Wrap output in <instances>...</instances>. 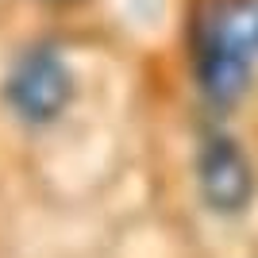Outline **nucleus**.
I'll return each mask as SVG.
<instances>
[{
  "instance_id": "nucleus-1",
  "label": "nucleus",
  "mask_w": 258,
  "mask_h": 258,
  "mask_svg": "<svg viewBox=\"0 0 258 258\" xmlns=\"http://www.w3.org/2000/svg\"><path fill=\"white\" fill-rule=\"evenodd\" d=\"M258 58V0H212L193 23L197 85L212 104H235Z\"/></svg>"
},
{
  "instance_id": "nucleus-2",
  "label": "nucleus",
  "mask_w": 258,
  "mask_h": 258,
  "mask_svg": "<svg viewBox=\"0 0 258 258\" xmlns=\"http://www.w3.org/2000/svg\"><path fill=\"white\" fill-rule=\"evenodd\" d=\"M4 100L23 123H35V127L54 123L74 100V74L62 62V54L50 46L27 50L4 85Z\"/></svg>"
},
{
  "instance_id": "nucleus-3",
  "label": "nucleus",
  "mask_w": 258,
  "mask_h": 258,
  "mask_svg": "<svg viewBox=\"0 0 258 258\" xmlns=\"http://www.w3.org/2000/svg\"><path fill=\"white\" fill-rule=\"evenodd\" d=\"M197 181L205 205L220 216H235L254 197V170L231 135H208L197 154Z\"/></svg>"
},
{
  "instance_id": "nucleus-4",
  "label": "nucleus",
  "mask_w": 258,
  "mask_h": 258,
  "mask_svg": "<svg viewBox=\"0 0 258 258\" xmlns=\"http://www.w3.org/2000/svg\"><path fill=\"white\" fill-rule=\"evenodd\" d=\"M50 4H74V0H50Z\"/></svg>"
}]
</instances>
